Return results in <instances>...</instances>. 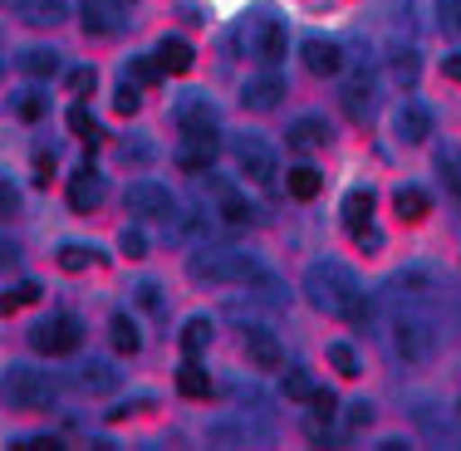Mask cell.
<instances>
[{
  "instance_id": "obj_1",
  "label": "cell",
  "mask_w": 461,
  "mask_h": 451,
  "mask_svg": "<svg viewBox=\"0 0 461 451\" xmlns=\"http://www.w3.org/2000/svg\"><path fill=\"white\" fill-rule=\"evenodd\" d=\"M304 300L329 319H364L368 314L358 275L348 266H339V260H314V266L304 270Z\"/></svg>"
},
{
  "instance_id": "obj_2",
  "label": "cell",
  "mask_w": 461,
  "mask_h": 451,
  "mask_svg": "<svg viewBox=\"0 0 461 451\" xmlns=\"http://www.w3.org/2000/svg\"><path fill=\"white\" fill-rule=\"evenodd\" d=\"M186 275L196 284H260V280H270L260 270V260H250L246 250H196L186 260Z\"/></svg>"
},
{
  "instance_id": "obj_3",
  "label": "cell",
  "mask_w": 461,
  "mask_h": 451,
  "mask_svg": "<svg viewBox=\"0 0 461 451\" xmlns=\"http://www.w3.org/2000/svg\"><path fill=\"white\" fill-rule=\"evenodd\" d=\"M0 398L15 412H45L54 402V378H45L40 368H25V363H10L0 378Z\"/></svg>"
},
{
  "instance_id": "obj_4",
  "label": "cell",
  "mask_w": 461,
  "mask_h": 451,
  "mask_svg": "<svg viewBox=\"0 0 461 451\" xmlns=\"http://www.w3.org/2000/svg\"><path fill=\"white\" fill-rule=\"evenodd\" d=\"M240 50L256 64H280L285 59V20L270 10H250L246 25H240Z\"/></svg>"
},
{
  "instance_id": "obj_5",
  "label": "cell",
  "mask_w": 461,
  "mask_h": 451,
  "mask_svg": "<svg viewBox=\"0 0 461 451\" xmlns=\"http://www.w3.org/2000/svg\"><path fill=\"white\" fill-rule=\"evenodd\" d=\"M437 344H442V334H437V324L427 314H398V324H393V348H398L402 363H427L437 354Z\"/></svg>"
},
{
  "instance_id": "obj_6",
  "label": "cell",
  "mask_w": 461,
  "mask_h": 451,
  "mask_svg": "<svg viewBox=\"0 0 461 451\" xmlns=\"http://www.w3.org/2000/svg\"><path fill=\"white\" fill-rule=\"evenodd\" d=\"M79 338H84V329H79V319L74 314H54V319H40L35 329H30V344L40 348V354H74L79 348Z\"/></svg>"
},
{
  "instance_id": "obj_7",
  "label": "cell",
  "mask_w": 461,
  "mask_h": 451,
  "mask_svg": "<svg viewBox=\"0 0 461 451\" xmlns=\"http://www.w3.org/2000/svg\"><path fill=\"white\" fill-rule=\"evenodd\" d=\"M123 206L133 216H142V221H172V216H177L172 192H167V186H158V182H133L123 192Z\"/></svg>"
},
{
  "instance_id": "obj_8",
  "label": "cell",
  "mask_w": 461,
  "mask_h": 451,
  "mask_svg": "<svg viewBox=\"0 0 461 451\" xmlns=\"http://www.w3.org/2000/svg\"><path fill=\"white\" fill-rule=\"evenodd\" d=\"M344 226H348V236H354L364 250L383 246L378 226H373V192H368V186H354V192L344 196Z\"/></svg>"
},
{
  "instance_id": "obj_9",
  "label": "cell",
  "mask_w": 461,
  "mask_h": 451,
  "mask_svg": "<svg viewBox=\"0 0 461 451\" xmlns=\"http://www.w3.org/2000/svg\"><path fill=\"white\" fill-rule=\"evenodd\" d=\"M236 167H240V177H250V182H276L280 162H276V148H270V142L246 133V138H236Z\"/></svg>"
},
{
  "instance_id": "obj_10",
  "label": "cell",
  "mask_w": 461,
  "mask_h": 451,
  "mask_svg": "<svg viewBox=\"0 0 461 451\" xmlns=\"http://www.w3.org/2000/svg\"><path fill=\"white\" fill-rule=\"evenodd\" d=\"M216 152H221V128H196V133H182L177 167L182 172H206Z\"/></svg>"
},
{
  "instance_id": "obj_11",
  "label": "cell",
  "mask_w": 461,
  "mask_h": 451,
  "mask_svg": "<svg viewBox=\"0 0 461 451\" xmlns=\"http://www.w3.org/2000/svg\"><path fill=\"white\" fill-rule=\"evenodd\" d=\"M393 290H398V300L422 304V300H437V294H442V275L432 266H402L393 275Z\"/></svg>"
},
{
  "instance_id": "obj_12",
  "label": "cell",
  "mask_w": 461,
  "mask_h": 451,
  "mask_svg": "<svg viewBox=\"0 0 461 451\" xmlns=\"http://www.w3.org/2000/svg\"><path fill=\"white\" fill-rule=\"evenodd\" d=\"M300 54H304V69L320 74V79H334V74L344 69V45H339V40H329V35H310Z\"/></svg>"
},
{
  "instance_id": "obj_13",
  "label": "cell",
  "mask_w": 461,
  "mask_h": 451,
  "mask_svg": "<svg viewBox=\"0 0 461 451\" xmlns=\"http://www.w3.org/2000/svg\"><path fill=\"white\" fill-rule=\"evenodd\" d=\"M393 133H398V142H427V133H432V108L417 104V98H402L398 113H393Z\"/></svg>"
},
{
  "instance_id": "obj_14",
  "label": "cell",
  "mask_w": 461,
  "mask_h": 451,
  "mask_svg": "<svg viewBox=\"0 0 461 451\" xmlns=\"http://www.w3.org/2000/svg\"><path fill=\"white\" fill-rule=\"evenodd\" d=\"M373 104H378V79L364 69V74H354V79L344 84V113L354 118V123H368Z\"/></svg>"
},
{
  "instance_id": "obj_15",
  "label": "cell",
  "mask_w": 461,
  "mask_h": 451,
  "mask_svg": "<svg viewBox=\"0 0 461 451\" xmlns=\"http://www.w3.org/2000/svg\"><path fill=\"white\" fill-rule=\"evenodd\" d=\"M98 202H104V172H94V167H79V172L69 177V212L89 216Z\"/></svg>"
},
{
  "instance_id": "obj_16",
  "label": "cell",
  "mask_w": 461,
  "mask_h": 451,
  "mask_svg": "<svg viewBox=\"0 0 461 451\" xmlns=\"http://www.w3.org/2000/svg\"><path fill=\"white\" fill-rule=\"evenodd\" d=\"M240 334H246V354H250V363H256V368H280V363H285L280 338L270 334L266 324H246Z\"/></svg>"
},
{
  "instance_id": "obj_17",
  "label": "cell",
  "mask_w": 461,
  "mask_h": 451,
  "mask_svg": "<svg viewBox=\"0 0 461 451\" xmlns=\"http://www.w3.org/2000/svg\"><path fill=\"white\" fill-rule=\"evenodd\" d=\"M285 94V79H276V74H260V79H250L246 89H240V104L250 108V113H270V108L280 104Z\"/></svg>"
},
{
  "instance_id": "obj_18",
  "label": "cell",
  "mask_w": 461,
  "mask_h": 451,
  "mask_svg": "<svg viewBox=\"0 0 461 451\" xmlns=\"http://www.w3.org/2000/svg\"><path fill=\"white\" fill-rule=\"evenodd\" d=\"M216 212H221L226 226H250V221H256V206H250L236 186H226V182H216Z\"/></svg>"
},
{
  "instance_id": "obj_19",
  "label": "cell",
  "mask_w": 461,
  "mask_h": 451,
  "mask_svg": "<svg viewBox=\"0 0 461 451\" xmlns=\"http://www.w3.org/2000/svg\"><path fill=\"white\" fill-rule=\"evenodd\" d=\"M324 138H329V123L324 118H294L290 123V133H285V142H290L294 152H314V148H324Z\"/></svg>"
},
{
  "instance_id": "obj_20",
  "label": "cell",
  "mask_w": 461,
  "mask_h": 451,
  "mask_svg": "<svg viewBox=\"0 0 461 451\" xmlns=\"http://www.w3.org/2000/svg\"><path fill=\"white\" fill-rule=\"evenodd\" d=\"M432 167H437V177H442V186L452 196H461V142H437V152H432Z\"/></svg>"
},
{
  "instance_id": "obj_21",
  "label": "cell",
  "mask_w": 461,
  "mask_h": 451,
  "mask_svg": "<svg viewBox=\"0 0 461 451\" xmlns=\"http://www.w3.org/2000/svg\"><path fill=\"white\" fill-rule=\"evenodd\" d=\"M177 128H182V133H196V128H216V108L206 104L202 94L182 98V104H177Z\"/></svg>"
},
{
  "instance_id": "obj_22",
  "label": "cell",
  "mask_w": 461,
  "mask_h": 451,
  "mask_svg": "<svg viewBox=\"0 0 461 451\" xmlns=\"http://www.w3.org/2000/svg\"><path fill=\"white\" fill-rule=\"evenodd\" d=\"M74 383H79L84 392H113L118 388V368H108L104 358H89V363H79Z\"/></svg>"
},
{
  "instance_id": "obj_23",
  "label": "cell",
  "mask_w": 461,
  "mask_h": 451,
  "mask_svg": "<svg viewBox=\"0 0 461 451\" xmlns=\"http://www.w3.org/2000/svg\"><path fill=\"white\" fill-rule=\"evenodd\" d=\"M20 15H25V25H35V30H54L64 15H69V5H64V0H20Z\"/></svg>"
},
{
  "instance_id": "obj_24",
  "label": "cell",
  "mask_w": 461,
  "mask_h": 451,
  "mask_svg": "<svg viewBox=\"0 0 461 451\" xmlns=\"http://www.w3.org/2000/svg\"><path fill=\"white\" fill-rule=\"evenodd\" d=\"M192 59H196L192 45H186V40H177V35H167V40L158 45V69H162V74H186V69H192Z\"/></svg>"
},
{
  "instance_id": "obj_25",
  "label": "cell",
  "mask_w": 461,
  "mask_h": 451,
  "mask_svg": "<svg viewBox=\"0 0 461 451\" xmlns=\"http://www.w3.org/2000/svg\"><path fill=\"white\" fill-rule=\"evenodd\" d=\"M393 212H398V221H422V216L432 212V202H427L422 186H398V192H393Z\"/></svg>"
},
{
  "instance_id": "obj_26",
  "label": "cell",
  "mask_w": 461,
  "mask_h": 451,
  "mask_svg": "<svg viewBox=\"0 0 461 451\" xmlns=\"http://www.w3.org/2000/svg\"><path fill=\"white\" fill-rule=\"evenodd\" d=\"M123 20L113 15V0H84V30L89 35H113Z\"/></svg>"
},
{
  "instance_id": "obj_27",
  "label": "cell",
  "mask_w": 461,
  "mask_h": 451,
  "mask_svg": "<svg viewBox=\"0 0 461 451\" xmlns=\"http://www.w3.org/2000/svg\"><path fill=\"white\" fill-rule=\"evenodd\" d=\"M285 186H290V196H300V202H314V196L324 192V172H314L310 162H300V167H290Z\"/></svg>"
},
{
  "instance_id": "obj_28",
  "label": "cell",
  "mask_w": 461,
  "mask_h": 451,
  "mask_svg": "<svg viewBox=\"0 0 461 451\" xmlns=\"http://www.w3.org/2000/svg\"><path fill=\"white\" fill-rule=\"evenodd\" d=\"M20 69L30 74V79H54V74H59V54L54 50H20Z\"/></svg>"
},
{
  "instance_id": "obj_29",
  "label": "cell",
  "mask_w": 461,
  "mask_h": 451,
  "mask_svg": "<svg viewBox=\"0 0 461 451\" xmlns=\"http://www.w3.org/2000/svg\"><path fill=\"white\" fill-rule=\"evenodd\" d=\"M206 344H212V319H186L182 324V354L186 358H196V354H206Z\"/></svg>"
},
{
  "instance_id": "obj_30",
  "label": "cell",
  "mask_w": 461,
  "mask_h": 451,
  "mask_svg": "<svg viewBox=\"0 0 461 451\" xmlns=\"http://www.w3.org/2000/svg\"><path fill=\"white\" fill-rule=\"evenodd\" d=\"M108 338H113L118 354H138V348H142V334H138V324H133L128 314H113V324H108Z\"/></svg>"
},
{
  "instance_id": "obj_31",
  "label": "cell",
  "mask_w": 461,
  "mask_h": 451,
  "mask_svg": "<svg viewBox=\"0 0 461 451\" xmlns=\"http://www.w3.org/2000/svg\"><path fill=\"white\" fill-rule=\"evenodd\" d=\"M329 363H334L344 378H358V373H364V363H358V348L344 344V338H334V344H329Z\"/></svg>"
},
{
  "instance_id": "obj_32",
  "label": "cell",
  "mask_w": 461,
  "mask_h": 451,
  "mask_svg": "<svg viewBox=\"0 0 461 451\" xmlns=\"http://www.w3.org/2000/svg\"><path fill=\"white\" fill-rule=\"evenodd\" d=\"M177 388H182V398H206V392H212V378H206V368L186 363V368L177 373Z\"/></svg>"
},
{
  "instance_id": "obj_33",
  "label": "cell",
  "mask_w": 461,
  "mask_h": 451,
  "mask_svg": "<svg viewBox=\"0 0 461 451\" xmlns=\"http://www.w3.org/2000/svg\"><path fill=\"white\" fill-rule=\"evenodd\" d=\"M20 304H40V284L35 280H20L10 294H0V314H15Z\"/></svg>"
},
{
  "instance_id": "obj_34",
  "label": "cell",
  "mask_w": 461,
  "mask_h": 451,
  "mask_svg": "<svg viewBox=\"0 0 461 451\" xmlns=\"http://www.w3.org/2000/svg\"><path fill=\"white\" fill-rule=\"evenodd\" d=\"M59 266L69 270V275L89 270V266H94V246H79V240H69V246H59Z\"/></svg>"
},
{
  "instance_id": "obj_35",
  "label": "cell",
  "mask_w": 461,
  "mask_h": 451,
  "mask_svg": "<svg viewBox=\"0 0 461 451\" xmlns=\"http://www.w3.org/2000/svg\"><path fill=\"white\" fill-rule=\"evenodd\" d=\"M133 294H138V304H142V310H148V314H167V294H162L158 290V284H152V280H142V284H133Z\"/></svg>"
},
{
  "instance_id": "obj_36",
  "label": "cell",
  "mask_w": 461,
  "mask_h": 451,
  "mask_svg": "<svg viewBox=\"0 0 461 451\" xmlns=\"http://www.w3.org/2000/svg\"><path fill=\"white\" fill-rule=\"evenodd\" d=\"M69 133H74V138L98 142V123H94V113H89L84 104H74V108H69Z\"/></svg>"
},
{
  "instance_id": "obj_37",
  "label": "cell",
  "mask_w": 461,
  "mask_h": 451,
  "mask_svg": "<svg viewBox=\"0 0 461 451\" xmlns=\"http://www.w3.org/2000/svg\"><path fill=\"white\" fill-rule=\"evenodd\" d=\"M123 79H133L138 89H148V84L162 79V69H158V59H133V64L123 69Z\"/></svg>"
},
{
  "instance_id": "obj_38",
  "label": "cell",
  "mask_w": 461,
  "mask_h": 451,
  "mask_svg": "<svg viewBox=\"0 0 461 451\" xmlns=\"http://www.w3.org/2000/svg\"><path fill=\"white\" fill-rule=\"evenodd\" d=\"M310 392H314V383H310V373H285V398L290 402H310Z\"/></svg>"
},
{
  "instance_id": "obj_39",
  "label": "cell",
  "mask_w": 461,
  "mask_h": 451,
  "mask_svg": "<svg viewBox=\"0 0 461 451\" xmlns=\"http://www.w3.org/2000/svg\"><path fill=\"white\" fill-rule=\"evenodd\" d=\"M118 250H123L128 260H142V256H148V236H142L138 226H123V236H118Z\"/></svg>"
},
{
  "instance_id": "obj_40",
  "label": "cell",
  "mask_w": 461,
  "mask_h": 451,
  "mask_svg": "<svg viewBox=\"0 0 461 451\" xmlns=\"http://www.w3.org/2000/svg\"><path fill=\"white\" fill-rule=\"evenodd\" d=\"M113 108H118V113H138V108H142V94H138V84H133V79H123V84H118Z\"/></svg>"
},
{
  "instance_id": "obj_41",
  "label": "cell",
  "mask_w": 461,
  "mask_h": 451,
  "mask_svg": "<svg viewBox=\"0 0 461 451\" xmlns=\"http://www.w3.org/2000/svg\"><path fill=\"white\" fill-rule=\"evenodd\" d=\"M64 84H69V94L89 98V94H94V84H98V74L89 69V64H79V69H69V79H64Z\"/></svg>"
},
{
  "instance_id": "obj_42",
  "label": "cell",
  "mask_w": 461,
  "mask_h": 451,
  "mask_svg": "<svg viewBox=\"0 0 461 451\" xmlns=\"http://www.w3.org/2000/svg\"><path fill=\"white\" fill-rule=\"evenodd\" d=\"M437 15H442V30L461 40V0H437Z\"/></svg>"
},
{
  "instance_id": "obj_43",
  "label": "cell",
  "mask_w": 461,
  "mask_h": 451,
  "mask_svg": "<svg viewBox=\"0 0 461 451\" xmlns=\"http://www.w3.org/2000/svg\"><path fill=\"white\" fill-rule=\"evenodd\" d=\"M393 74H398L402 84H412L417 79V54L412 50H398V54H393Z\"/></svg>"
},
{
  "instance_id": "obj_44",
  "label": "cell",
  "mask_w": 461,
  "mask_h": 451,
  "mask_svg": "<svg viewBox=\"0 0 461 451\" xmlns=\"http://www.w3.org/2000/svg\"><path fill=\"white\" fill-rule=\"evenodd\" d=\"M15 108H20V118H25V123H40V118H45V98H40V94H25Z\"/></svg>"
},
{
  "instance_id": "obj_45",
  "label": "cell",
  "mask_w": 461,
  "mask_h": 451,
  "mask_svg": "<svg viewBox=\"0 0 461 451\" xmlns=\"http://www.w3.org/2000/svg\"><path fill=\"white\" fill-rule=\"evenodd\" d=\"M310 407H314V417H324V422H329V417H334V392H329V388H314L310 392Z\"/></svg>"
},
{
  "instance_id": "obj_46",
  "label": "cell",
  "mask_w": 461,
  "mask_h": 451,
  "mask_svg": "<svg viewBox=\"0 0 461 451\" xmlns=\"http://www.w3.org/2000/svg\"><path fill=\"white\" fill-rule=\"evenodd\" d=\"M368 422H373V402H364V398L348 402V427H368Z\"/></svg>"
},
{
  "instance_id": "obj_47",
  "label": "cell",
  "mask_w": 461,
  "mask_h": 451,
  "mask_svg": "<svg viewBox=\"0 0 461 451\" xmlns=\"http://www.w3.org/2000/svg\"><path fill=\"white\" fill-rule=\"evenodd\" d=\"M15 206H20V192L0 177V216H15Z\"/></svg>"
},
{
  "instance_id": "obj_48",
  "label": "cell",
  "mask_w": 461,
  "mask_h": 451,
  "mask_svg": "<svg viewBox=\"0 0 461 451\" xmlns=\"http://www.w3.org/2000/svg\"><path fill=\"white\" fill-rule=\"evenodd\" d=\"M10 451H59V442L54 437H25V442H15Z\"/></svg>"
},
{
  "instance_id": "obj_49",
  "label": "cell",
  "mask_w": 461,
  "mask_h": 451,
  "mask_svg": "<svg viewBox=\"0 0 461 451\" xmlns=\"http://www.w3.org/2000/svg\"><path fill=\"white\" fill-rule=\"evenodd\" d=\"M50 177H54V152H40V158H35V182L50 186Z\"/></svg>"
},
{
  "instance_id": "obj_50",
  "label": "cell",
  "mask_w": 461,
  "mask_h": 451,
  "mask_svg": "<svg viewBox=\"0 0 461 451\" xmlns=\"http://www.w3.org/2000/svg\"><path fill=\"white\" fill-rule=\"evenodd\" d=\"M442 74H447L452 84H461V54H447V59H442Z\"/></svg>"
},
{
  "instance_id": "obj_51",
  "label": "cell",
  "mask_w": 461,
  "mask_h": 451,
  "mask_svg": "<svg viewBox=\"0 0 461 451\" xmlns=\"http://www.w3.org/2000/svg\"><path fill=\"white\" fill-rule=\"evenodd\" d=\"M0 74H5V64H0Z\"/></svg>"
},
{
  "instance_id": "obj_52",
  "label": "cell",
  "mask_w": 461,
  "mask_h": 451,
  "mask_svg": "<svg viewBox=\"0 0 461 451\" xmlns=\"http://www.w3.org/2000/svg\"><path fill=\"white\" fill-rule=\"evenodd\" d=\"M118 5H128V0H118Z\"/></svg>"
},
{
  "instance_id": "obj_53",
  "label": "cell",
  "mask_w": 461,
  "mask_h": 451,
  "mask_svg": "<svg viewBox=\"0 0 461 451\" xmlns=\"http://www.w3.org/2000/svg\"><path fill=\"white\" fill-rule=\"evenodd\" d=\"M456 407H461V402H456Z\"/></svg>"
}]
</instances>
